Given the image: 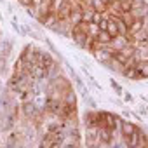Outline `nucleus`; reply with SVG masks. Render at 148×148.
<instances>
[{
	"label": "nucleus",
	"instance_id": "9",
	"mask_svg": "<svg viewBox=\"0 0 148 148\" xmlns=\"http://www.w3.org/2000/svg\"><path fill=\"white\" fill-rule=\"evenodd\" d=\"M25 113H26L28 117H32V119L37 117V106H35L33 103H26V105H25Z\"/></svg>",
	"mask_w": 148,
	"mask_h": 148
},
{
	"label": "nucleus",
	"instance_id": "10",
	"mask_svg": "<svg viewBox=\"0 0 148 148\" xmlns=\"http://www.w3.org/2000/svg\"><path fill=\"white\" fill-rule=\"evenodd\" d=\"M105 16H103V12H99V11H92V18H91V23H99L101 19H103Z\"/></svg>",
	"mask_w": 148,
	"mask_h": 148
},
{
	"label": "nucleus",
	"instance_id": "12",
	"mask_svg": "<svg viewBox=\"0 0 148 148\" xmlns=\"http://www.w3.org/2000/svg\"><path fill=\"white\" fill-rule=\"evenodd\" d=\"M79 2H87V0H79Z\"/></svg>",
	"mask_w": 148,
	"mask_h": 148
},
{
	"label": "nucleus",
	"instance_id": "6",
	"mask_svg": "<svg viewBox=\"0 0 148 148\" xmlns=\"http://www.w3.org/2000/svg\"><path fill=\"white\" fill-rule=\"evenodd\" d=\"M99 115L105 119V127L115 129V125H117V117L115 115H110V113H99Z\"/></svg>",
	"mask_w": 148,
	"mask_h": 148
},
{
	"label": "nucleus",
	"instance_id": "7",
	"mask_svg": "<svg viewBox=\"0 0 148 148\" xmlns=\"http://www.w3.org/2000/svg\"><path fill=\"white\" fill-rule=\"evenodd\" d=\"M96 42H98V44H103V45H110V44H112V37H110L106 32H101V30H99V33L96 35Z\"/></svg>",
	"mask_w": 148,
	"mask_h": 148
},
{
	"label": "nucleus",
	"instance_id": "8",
	"mask_svg": "<svg viewBox=\"0 0 148 148\" xmlns=\"http://www.w3.org/2000/svg\"><path fill=\"white\" fill-rule=\"evenodd\" d=\"M89 2H91V5H92V11L103 12V11H106V7H108V5L103 4V0H89Z\"/></svg>",
	"mask_w": 148,
	"mask_h": 148
},
{
	"label": "nucleus",
	"instance_id": "3",
	"mask_svg": "<svg viewBox=\"0 0 148 148\" xmlns=\"http://www.w3.org/2000/svg\"><path fill=\"white\" fill-rule=\"evenodd\" d=\"M136 71H138V77L139 79H148V59H139L134 64Z\"/></svg>",
	"mask_w": 148,
	"mask_h": 148
},
{
	"label": "nucleus",
	"instance_id": "4",
	"mask_svg": "<svg viewBox=\"0 0 148 148\" xmlns=\"http://www.w3.org/2000/svg\"><path fill=\"white\" fill-rule=\"evenodd\" d=\"M106 33L112 37V40L113 38H117L119 35H120V30H119V25H117V21L113 19V16L112 18H108V25H106Z\"/></svg>",
	"mask_w": 148,
	"mask_h": 148
},
{
	"label": "nucleus",
	"instance_id": "13",
	"mask_svg": "<svg viewBox=\"0 0 148 148\" xmlns=\"http://www.w3.org/2000/svg\"><path fill=\"white\" fill-rule=\"evenodd\" d=\"M64 2H68V0H64Z\"/></svg>",
	"mask_w": 148,
	"mask_h": 148
},
{
	"label": "nucleus",
	"instance_id": "5",
	"mask_svg": "<svg viewBox=\"0 0 148 148\" xmlns=\"http://www.w3.org/2000/svg\"><path fill=\"white\" fill-rule=\"evenodd\" d=\"M136 131H138V127H136L132 122H122V134H124V138L132 136Z\"/></svg>",
	"mask_w": 148,
	"mask_h": 148
},
{
	"label": "nucleus",
	"instance_id": "11",
	"mask_svg": "<svg viewBox=\"0 0 148 148\" xmlns=\"http://www.w3.org/2000/svg\"><path fill=\"white\" fill-rule=\"evenodd\" d=\"M30 2H32V7H35V9H38V7L42 5V2H44V0H30Z\"/></svg>",
	"mask_w": 148,
	"mask_h": 148
},
{
	"label": "nucleus",
	"instance_id": "2",
	"mask_svg": "<svg viewBox=\"0 0 148 148\" xmlns=\"http://www.w3.org/2000/svg\"><path fill=\"white\" fill-rule=\"evenodd\" d=\"M30 75H32V79H35V80L45 79V75H47V68H45V66H42V64L33 63V64H32V68H30Z\"/></svg>",
	"mask_w": 148,
	"mask_h": 148
},
{
	"label": "nucleus",
	"instance_id": "1",
	"mask_svg": "<svg viewBox=\"0 0 148 148\" xmlns=\"http://www.w3.org/2000/svg\"><path fill=\"white\" fill-rule=\"evenodd\" d=\"M71 37H73V40H75L80 47H84L86 42H87V38H89V35H87L86 30H84V25L73 26V28H71Z\"/></svg>",
	"mask_w": 148,
	"mask_h": 148
}]
</instances>
